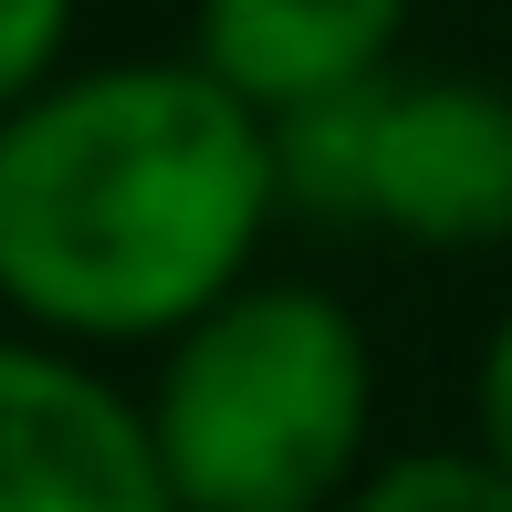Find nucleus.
<instances>
[{"mask_svg":"<svg viewBox=\"0 0 512 512\" xmlns=\"http://www.w3.org/2000/svg\"><path fill=\"white\" fill-rule=\"evenodd\" d=\"M0 512H178L147 398L74 345L0 335Z\"/></svg>","mask_w":512,"mask_h":512,"instance_id":"nucleus-4","label":"nucleus"},{"mask_svg":"<svg viewBox=\"0 0 512 512\" xmlns=\"http://www.w3.org/2000/svg\"><path fill=\"white\" fill-rule=\"evenodd\" d=\"M147 439L178 512H345L377 471V345L345 293L251 272L157 345Z\"/></svg>","mask_w":512,"mask_h":512,"instance_id":"nucleus-2","label":"nucleus"},{"mask_svg":"<svg viewBox=\"0 0 512 512\" xmlns=\"http://www.w3.org/2000/svg\"><path fill=\"white\" fill-rule=\"evenodd\" d=\"M366 95L272 115V178H283V220H324V230H366Z\"/></svg>","mask_w":512,"mask_h":512,"instance_id":"nucleus-6","label":"nucleus"},{"mask_svg":"<svg viewBox=\"0 0 512 512\" xmlns=\"http://www.w3.org/2000/svg\"><path fill=\"white\" fill-rule=\"evenodd\" d=\"M366 230L439 262L512 241V84L471 63L387 74L366 105Z\"/></svg>","mask_w":512,"mask_h":512,"instance_id":"nucleus-3","label":"nucleus"},{"mask_svg":"<svg viewBox=\"0 0 512 512\" xmlns=\"http://www.w3.org/2000/svg\"><path fill=\"white\" fill-rule=\"evenodd\" d=\"M418 0H199L189 11V63L209 84H230L251 115H304L335 95L398 74Z\"/></svg>","mask_w":512,"mask_h":512,"instance_id":"nucleus-5","label":"nucleus"},{"mask_svg":"<svg viewBox=\"0 0 512 512\" xmlns=\"http://www.w3.org/2000/svg\"><path fill=\"white\" fill-rule=\"evenodd\" d=\"M63 53H74V0H0V115L74 74Z\"/></svg>","mask_w":512,"mask_h":512,"instance_id":"nucleus-8","label":"nucleus"},{"mask_svg":"<svg viewBox=\"0 0 512 512\" xmlns=\"http://www.w3.org/2000/svg\"><path fill=\"white\" fill-rule=\"evenodd\" d=\"M345 512H512V471L481 439H429V450H387L345 492Z\"/></svg>","mask_w":512,"mask_h":512,"instance_id":"nucleus-7","label":"nucleus"},{"mask_svg":"<svg viewBox=\"0 0 512 512\" xmlns=\"http://www.w3.org/2000/svg\"><path fill=\"white\" fill-rule=\"evenodd\" d=\"M272 220V126L189 53L74 63L0 115V304L42 345H178L251 283Z\"/></svg>","mask_w":512,"mask_h":512,"instance_id":"nucleus-1","label":"nucleus"},{"mask_svg":"<svg viewBox=\"0 0 512 512\" xmlns=\"http://www.w3.org/2000/svg\"><path fill=\"white\" fill-rule=\"evenodd\" d=\"M471 439L512 471V304L492 314V335H481V356H471Z\"/></svg>","mask_w":512,"mask_h":512,"instance_id":"nucleus-9","label":"nucleus"}]
</instances>
